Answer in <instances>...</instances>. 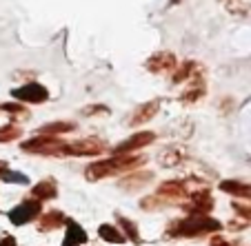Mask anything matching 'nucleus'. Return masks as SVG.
<instances>
[{
	"instance_id": "obj_1",
	"label": "nucleus",
	"mask_w": 251,
	"mask_h": 246,
	"mask_svg": "<svg viewBox=\"0 0 251 246\" xmlns=\"http://www.w3.org/2000/svg\"><path fill=\"white\" fill-rule=\"evenodd\" d=\"M14 95L25 102H43L47 100V89H43L40 85H25L23 89H16Z\"/></svg>"
},
{
	"instance_id": "obj_4",
	"label": "nucleus",
	"mask_w": 251,
	"mask_h": 246,
	"mask_svg": "<svg viewBox=\"0 0 251 246\" xmlns=\"http://www.w3.org/2000/svg\"><path fill=\"white\" fill-rule=\"evenodd\" d=\"M100 235H102L104 240H109V242H123V235H118L114 226H102L100 228Z\"/></svg>"
},
{
	"instance_id": "obj_3",
	"label": "nucleus",
	"mask_w": 251,
	"mask_h": 246,
	"mask_svg": "<svg viewBox=\"0 0 251 246\" xmlns=\"http://www.w3.org/2000/svg\"><path fill=\"white\" fill-rule=\"evenodd\" d=\"M85 242V231H82L80 226H76V224H69V233H67L65 237V246H78Z\"/></svg>"
},
{
	"instance_id": "obj_5",
	"label": "nucleus",
	"mask_w": 251,
	"mask_h": 246,
	"mask_svg": "<svg viewBox=\"0 0 251 246\" xmlns=\"http://www.w3.org/2000/svg\"><path fill=\"white\" fill-rule=\"evenodd\" d=\"M0 246H16V244H14V240H11V237H7V240L2 242V244H0Z\"/></svg>"
},
{
	"instance_id": "obj_2",
	"label": "nucleus",
	"mask_w": 251,
	"mask_h": 246,
	"mask_svg": "<svg viewBox=\"0 0 251 246\" xmlns=\"http://www.w3.org/2000/svg\"><path fill=\"white\" fill-rule=\"evenodd\" d=\"M36 213H38V204H36V202H27V204H23V206H18L16 211H11L9 220L14 224H25L27 220H31Z\"/></svg>"
}]
</instances>
